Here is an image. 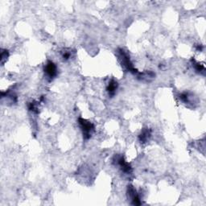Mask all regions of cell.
I'll return each instance as SVG.
<instances>
[{
	"mask_svg": "<svg viewBox=\"0 0 206 206\" xmlns=\"http://www.w3.org/2000/svg\"><path fill=\"white\" fill-rule=\"evenodd\" d=\"M45 73L50 78L54 77L57 74V67L53 62L49 61L45 67Z\"/></svg>",
	"mask_w": 206,
	"mask_h": 206,
	"instance_id": "cell-2",
	"label": "cell"
},
{
	"mask_svg": "<svg viewBox=\"0 0 206 206\" xmlns=\"http://www.w3.org/2000/svg\"><path fill=\"white\" fill-rule=\"evenodd\" d=\"M149 137H150V132L147 130H146V131H142V134L140 135V141L142 142H145L148 140Z\"/></svg>",
	"mask_w": 206,
	"mask_h": 206,
	"instance_id": "cell-4",
	"label": "cell"
},
{
	"mask_svg": "<svg viewBox=\"0 0 206 206\" xmlns=\"http://www.w3.org/2000/svg\"><path fill=\"white\" fill-rule=\"evenodd\" d=\"M117 89V82H115V81H111L110 84L109 85L107 88L108 92L110 93V94H114L115 93V90Z\"/></svg>",
	"mask_w": 206,
	"mask_h": 206,
	"instance_id": "cell-3",
	"label": "cell"
},
{
	"mask_svg": "<svg viewBox=\"0 0 206 206\" xmlns=\"http://www.w3.org/2000/svg\"><path fill=\"white\" fill-rule=\"evenodd\" d=\"M79 122H80V125L82 128L84 135L86 138H89V135H91L92 131L94 130V126L89 122H87L85 119H79Z\"/></svg>",
	"mask_w": 206,
	"mask_h": 206,
	"instance_id": "cell-1",
	"label": "cell"
}]
</instances>
